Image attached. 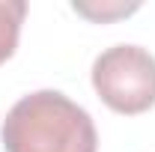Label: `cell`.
<instances>
[{
	"label": "cell",
	"mask_w": 155,
	"mask_h": 152,
	"mask_svg": "<svg viewBox=\"0 0 155 152\" xmlns=\"http://www.w3.org/2000/svg\"><path fill=\"white\" fill-rule=\"evenodd\" d=\"M93 87L110 111L143 114L155 104V57L140 45H114L93 63Z\"/></svg>",
	"instance_id": "2"
},
{
	"label": "cell",
	"mask_w": 155,
	"mask_h": 152,
	"mask_svg": "<svg viewBox=\"0 0 155 152\" xmlns=\"http://www.w3.org/2000/svg\"><path fill=\"white\" fill-rule=\"evenodd\" d=\"M24 15H27L24 0H0V63H6L15 54Z\"/></svg>",
	"instance_id": "3"
},
{
	"label": "cell",
	"mask_w": 155,
	"mask_h": 152,
	"mask_svg": "<svg viewBox=\"0 0 155 152\" xmlns=\"http://www.w3.org/2000/svg\"><path fill=\"white\" fill-rule=\"evenodd\" d=\"M0 140L6 152H96L93 116L57 90L18 98L3 119Z\"/></svg>",
	"instance_id": "1"
},
{
	"label": "cell",
	"mask_w": 155,
	"mask_h": 152,
	"mask_svg": "<svg viewBox=\"0 0 155 152\" xmlns=\"http://www.w3.org/2000/svg\"><path fill=\"white\" fill-rule=\"evenodd\" d=\"M137 3H131V6H125V3H116V6H90V3H75V12H81V15H87V18L93 21H107L114 18V15H128V12H134Z\"/></svg>",
	"instance_id": "4"
}]
</instances>
